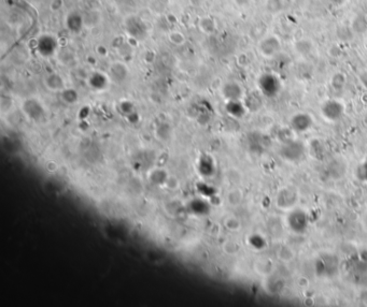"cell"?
Returning <instances> with one entry per match:
<instances>
[{
	"label": "cell",
	"mask_w": 367,
	"mask_h": 307,
	"mask_svg": "<svg viewBox=\"0 0 367 307\" xmlns=\"http://www.w3.org/2000/svg\"><path fill=\"white\" fill-rule=\"evenodd\" d=\"M36 51L43 58H50L59 48L58 39L51 34L40 35L36 39Z\"/></svg>",
	"instance_id": "cell-1"
},
{
	"label": "cell",
	"mask_w": 367,
	"mask_h": 307,
	"mask_svg": "<svg viewBox=\"0 0 367 307\" xmlns=\"http://www.w3.org/2000/svg\"><path fill=\"white\" fill-rule=\"evenodd\" d=\"M22 111L28 119L39 122L45 115V109L37 98H27L22 102Z\"/></svg>",
	"instance_id": "cell-2"
},
{
	"label": "cell",
	"mask_w": 367,
	"mask_h": 307,
	"mask_svg": "<svg viewBox=\"0 0 367 307\" xmlns=\"http://www.w3.org/2000/svg\"><path fill=\"white\" fill-rule=\"evenodd\" d=\"M125 29L127 34L137 40H141L148 35V28L145 22L137 16H130L126 19Z\"/></svg>",
	"instance_id": "cell-3"
},
{
	"label": "cell",
	"mask_w": 367,
	"mask_h": 307,
	"mask_svg": "<svg viewBox=\"0 0 367 307\" xmlns=\"http://www.w3.org/2000/svg\"><path fill=\"white\" fill-rule=\"evenodd\" d=\"M259 86L262 93L267 97H275L280 91V81L275 74H264L259 81Z\"/></svg>",
	"instance_id": "cell-4"
},
{
	"label": "cell",
	"mask_w": 367,
	"mask_h": 307,
	"mask_svg": "<svg viewBox=\"0 0 367 307\" xmlns=\"http://www.w3.org/2000/svg\"><path fill=\"white\" fill-rule=\"evenodd\" d=\"M322 115L331 122L338 120L344 113V107L342 104L336 100H330L325 102L322 106Z\"/></svg>",
	"instance_id": "cell-5"
},
{
	"label": "cell",
	"mask_w": 367,
	"mask_h": 307,
	"mask_svg": "<svg viewBox=\"0 0 367 307\" xmlns=\"http://www.w3.org/2000/svg\"><path fill=\"white\" fill-rule=\"evenodd\" d=\"M288 223L290 228L296 233H302L305 232L308 225V219L307 215L305 212L297 209V211H294L290 214L288 218Z\"/></svg>",
	"instance_id": "cell-6"
},
{
	"label": "cell",
	"mask_w": 367,
	"mask_h": 307,
	"mask_svg": "<svg viewBox=\"0 0 367 307\" xmlns=\"http://www.w3.org/2000/svg\"><path fill=\"white\" fill-rule=\"evenodd\" d=\"M66 28L71 32V34H80L82 29L85 27L84 24V16L80 12L73 11L68 13L65 20Z\"/></svg>",
	"instance_id": "cell-7"
},
{
	"label": "cell",
	"mask_w": 367,
	"mask_h": 307,
	"mask_svg": "<svg viewBox=\"0 0 367 307\" xmlns=\"http://www.w3.org/2000/svg\"><path fill=\"white\" fill-rule=\"evenodd\" d=\"M281 155L286 160H298L304 155V146L299 142H289L282 147Z\"/></svg>",
	"instance_id": "cell-8"
},
{
	"label": "cell",
	"mask_w": 367,
	"mask_h": 307,
	"mask_svg": "<svg viewBox=\"0 0 367 307\" xmlns=\"http://www.w3.org/2000/svg\"><path fill=\"white\" fill-rule=\"evenodd\" d=\"M110 81L111 80L108 74L102 73V72H100V71H96V72H93V73L89 76L87 82H89V86L92 88L93 91L102 92L108 87Z\"/></svg>",
	"instance_id": "cell-9"
},
{
	"label": "cell",
	"mask_w": 367,
	"mask_h": 307,
	"mask_svg": "<svg viewBox=\"0 0 367 307\" xmlns=\"http://www.w3.org/2000/svg\"><path fill=\"white\" fill-rule=\"evenodd\" d=\"M44 85L47 90L53 93H60L66 88V82L64 78L56 72H52V73L46 74L43 80Z\"/></svg>",
	"instance_id": "cell-10"
},
{
	"label": "cell",
	"mask_w": 367,
	"mask_h": 307,
	"mask_svg": "<svg viewBox=\"0 0 367 307\" xmlns=\"http://www.w3.org/2000/svg\"><path fill=\"white\" fill-rule=\"evenodd\" d=\"M108 75L112 82L122 83L129 76V69L123 62L116 61L110 66Z\"/></svg>",
	"instance_id": "cell-11"
},
{
	"label": "cell",
	"mask_w": 367,
	"mask_h": 307,
	"mask_svg": "<svg viewBox=\"0 0 367 307\" xmlns=\"http://www.w3.org/2000/svg\"><path fill=\"white\" fill-rule=\"evenodd\" d=\"M292 128L297 132H305L313 125V119L305 113H299V114L295 115L291 120Z\"/></svg>",
	"instance_id": "cell-12"
},
{
	"label": "cell",
	"mask_w": 367,
	"mask_h": 307,
	"mask_svg": "<svg viewBox=\"0 0 367 307\" xmlns=\"http://www.w3.org/2000/svg\"><path fill=\"white\" fill-rule=\"evenodd\" d=\"M280 48V42L275 37H268L260 43V51L263 55L271 56L278 52Z\"/></svg>",
	"instance_id": "cell-13"
},
{
	"label": "cell",
	"mask_w": 367,
	"mask_h": 307,
	"mask_svg": "<svg viewBox=\"0 0 367 307\" xmlns=\"http://www.w3.org/2000/svg\"><path fill=\"white\" fill-rule=\"evenodd\" d=\"M222 94L228 101H230V100H240L241 96H242V90H241V87L239 86L237 83L229 82V83H226L224 86H223Z\"/></svg>",
	"instance_id": "cell-14"
},
{
	"label": "cell",
	"mask_w": 367,
	"mask_h": 307,
	"mask_svg": "<svg viewBox=\"0 0 367 307\" xmlns=\"http://www.w3.org/2000/svg\"><path fill=\"white\" fill-rule=\"evenodd\" d=\"M278 205L282 208H288L294 205L295 201H296V196L295 193L289 189L282 190L279 192L278 196Z\"/></svg>",
	"instance_id": "cell-15"
},
{
	"label": "cell",
	"mask_w": 367,
	"mask_h": 307,
	"mask_svg": "<svg viewBox=\"0 0 367 307\" xmlns=\"http://www.w3.org/2000/svg\"><path fill=\"white\" fill-rule=\"evenodd\" d=\"M226 111L229 115L240 118L244 115L246 107L240 102V100H230L227 101Z\"/></svg>",
	"instance_id": "cell-16"
},
{
	"label": "cell",
	"mask_w": 367,
	"mask_h": 307,
	"mask_svg": "<svg viewBox=\"0 0 367 307\" xmlns=\"http://www.w3.org/2000/svg\"><path fill=\"white\" fill-rule=\"evenodd\" d=\"M199 29L205 35H211L217 29V23H215L211 18L207 16L199 22Z\"/></svg>",
	"instance_id": "cell-17"
},
{
	"label": "cell",
	"mask_w": 367,
	"mask_h": 307,
	"mask_svg": "<svg viewBox=\"0 0 367 307\" xmlns=\"http://www.w3.org/2000/svg\"><path fill=\"white\" fill-rule=\"evenodd\" d=\"M62 100L67 103V104H75L79 100V94L77 91L73 90V88H65V90L60 92Z\"/></svg>",
	"instance_id": "cell-18"
},
{
	"label": "cell",
	"mask_w": 367,
	"mask_h": 307,
	"mask_svg": "<svg viewBox=\"0 0 367 307\" xmlns=\"http://www.w3.org/2000/svg\"><path fill=\"white\" fill-rule=\"evenodd\" d=\"M168 39H169V41L174 45H182V44L186 43L185 35H183L182 32H180L178 30L171 31L169 34V36H168Z\"/></svg>",
	"instance_id": "cell-19"
},
{
	"label": "cell",
	"mask_w": 367,
	"mask_h": 307,
	"mask_svg": "<svg viewBox=\"0 0 367 307\" xmlns=\"http://www.w3.org/2000/svg\"><path fill=\"white\" fill-rule=\"evenodd\" d=\"M225 227L229 230L235 231L240 228V222H239L236 218H228L225 220Z\"/></svg>",
	"instance_id": "cell-20"
},
{
	"label": "cell",
	"mask_w": 367,
	"mask_h": 307,
	"mask_svg": "<svg viewBox=\"0 0 367 307\" xmlns=\"http://www.w3.org/2000/svg\"><path fill=\"white\" fill-rule=\"evenodd\" d=\"M357 175L362 181L367 182V159L364 161V164L360 167V169H358Z\"/></svg>",
	"instance_id": "cell-21"
},
{
	"label": "cell",
	"mask_w": 367,
	"mask_h": 307,
	"mask_svg": "<svg viewBox=\"0 0 367 307\" xmlns=\"http://www.w3.org/2000/svg\"><path fill=\"white\" fill-rule=\"evenodd\" d=\"M165 185H166L167 187H168V188H170V189H175V188H178V186H179V181H178L177 179H175L174 176H168V177H167V180H166Z\"/></svg>",
	"instance_id": "cell-22"
},
{
	"label": "cell",
	"mask_w": 367,
	"mask_h": 307,
	"mask_svg": "<svg viewBox=\"0 0 367 307\" xmlns=\"http://www.w3.org/2000/svg\"><path fill=\"white\" fill-rule=\"evenodd\" d=\"M223 248H224L225 253H227V254H235L238 252V247L236 246L235 243H233V242H226Z\"/></svg>",
	"instance_id": "cell-23"
},
{
	"label": "cell",
	"mask_w": 367,
	"mask_h": 307,
	"mask_svg": "<svg viewBox=\"0 0 367 307\" xmlns=\"http://www.w3.org/2000/svg\"><path fill=\"white\" fill-rule=\"evenodd\" d=\"M332 2H334L335 4H342L345 2V0H332Z\"/></svg>",
	"instance_id": "cell-24"
}]
</instances>
